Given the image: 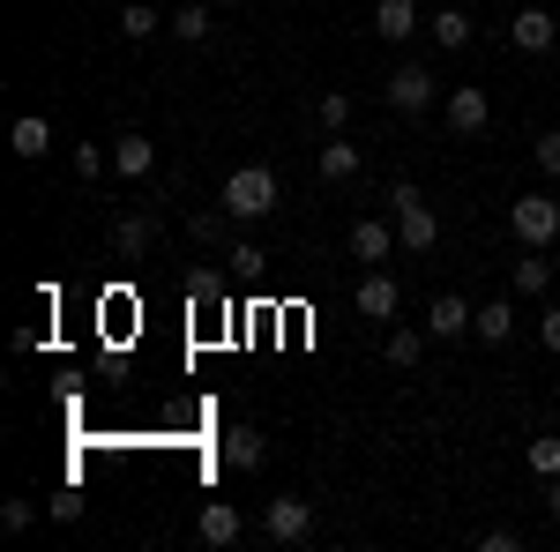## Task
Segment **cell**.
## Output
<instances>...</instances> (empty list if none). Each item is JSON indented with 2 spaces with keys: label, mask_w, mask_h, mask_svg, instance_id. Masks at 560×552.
<instances>
[{
  "label": "cell",
  "mask_w": 560,
  "mask_h": 552,
  "mask_svg": "<svg viewBox=\"0 0 560 552\" xmlns=\"http://www.w3.org/2000/svg\"><path fill=\"white\" fill-rule=\"evenodd\" d=\"M224 216H240V224H261V216H277V202H284V187H277V172L269 165H240L224 172Z\"/></svg>",
  "instance_id": "6da1fadb"
},
{
  "label": "cell",
  "mask_w": 560,
  "mask_h": 552,
  "mask_svg": "<svg viewBox=\"0 0 560 552\" xmlns=\"http://www.w3.org/2000/svg\"><path fill=\"white\" fill-rule=\"evenodd\" d=\"M388 224H396L404 255H433V247H441V216H433V202L411 187V179H396V187H388Z\"/></svg>",
  "instance_id": "7a4b0ae2"
},
{
  "label": "cell",
  "mask_w": 560,
  "mask_h": 552,
  "mask_svg": "<svg viewBox=\"0 0 560 552\" xmlns=\"http://www.w3.org/2000/svg\"><path fill=\"white\" fill-rule=\"evenodd\" d=\"M509 232H516V247H538V255H546L560 239V202L553 195H523L516 210H509Z\"/></svg>",
  "instance_id": "3957f363"
},
{
  "label": "cell",
  "mask_w": 560,
  "mask_h": 552,
  "mask_svg": "<svg viewBox=\"0 0 560 552\" xmlns=\"http://www.w3.org/2000/svg\"><path fill=\"white\" fill-rule=\"evenodd\" d=\"M396 113H427V105H441V75L433 68H419V60H404L396 75H388V90H382Z\"/></svg>",
  "instance_id": "277c9868"
},
{
  "label": "cell",
  "mask_w": 560,
  "mask_h": 552,
  "mask_svg": "<svg viewBox=\"0 0 560 552\" xmlns=\"http://www.w3.org/2000/svg\"><path fill=\"white\" fill-rule=\"evenodd\" d=\"M345 247H351V261H366V269H382V261L396 255L404 239H396V224H388V216H359V224L345 232Z\"/></svg>",
  "instance_id": "5b68a950"
},
{
  "label": "cell",
  "mask_w": 560,
  "mask_h": 552,
  "mask_svg": "<svg viewBox=\"0 0 560 552\" xmlns=\"http://www.w3.org/2000/svg\"><path fill=\"white\" fill-rule=\"evenodd\" d=\"M261 530H269L277 545H306V538H314V501H292V493L269 501V508H261Z\"/></svg>",
  "instance_id": "8992f818"
},
{
  "label": "cell",
  "mask_w": 560,
  "mask_h": 552,
  "mask_svg": "<svg viewBox=\"0 0 560 552\" xmlns=\"http://www.w3.org/2000/svg\"><path fill=\"white\" fill-rule=\"evenodd\" d=\"M419 31H427L419 0H374V38H382V45H411Z\"/></svg>",
  "instance_id": "52a82bcc"
},
{
  "label": "cell",
  "mask_w": 560,
  "mask_h": 552,
  "mask_svg": "<svg viewBox=\"0 0 560 552\" xmlns=\"http://www.w3.org/2000/svg\"><path fill=\"white\" fill-rule=\"evenodd\" d=\"M441 113H448V128H456V134H486V120H493V105H486V90H478V83H456L448 97H441Z\"/></svg>",
  "instance_id": "ba28073f"
},
{
  "label": "cell",
  "mask_w": 560,
  "mask_h": 552,
  "mask_svg": "<svg viewBox=\"0 0 560 552\" xmlns=\"http://www.w3.org/2000/svg\"><path fill=\"white\" fill-rule=\"evenodd\" d=\"M553 38H560L553 8H516V15H509V45H516V52H553Z\"/></svg>",
  "instance_id": "9c48e42d"
},
{
  "label": "cell",
  "mask_w": 560,
  "mask_h": 552,
  "mask_svg": "<svg viewBox=\"0 0 560 552\" xmlns=\"http://www.w3.org/2000/svg\"><path fill=\"white\" fill-rule=\"evenodd\" d=\"M240 530H247V515L232 508V501H202V515H195V538H202V545H240Z\"/></svg>",
  "instance_id": "30bf717a"
},
{
  "label": "cell",
  "mask_w": 560,
  "mask_h": 552,
  "mask_svg": "<svg viewBox=\"0 0 560 552\" xmlns=\"http://www.w3.org/2000/svg\"><path fill=\"white\" fill-rule=\"evenodd\" d=\"M150 247H158V216H150V210H128L120 224H113V255H120V261H142Z\"/></svg>",
  "instance_id": "8fae6325"
},
{
  "label": "cell",
  "mask_w": 560,
  "mask_h": 552,
  "mask_svg": "<svg viewBox=\"0 0 560 552\" xmlns=\"http://www.w3.org/2000/svg\"><path fill=\"white\" fill-rule=\"evenodd\" d=\"M366 321H396V306H404V292H396V277L388 269H366V284H359V298H351Z\"/></svg>",
  "instance_id": "7c38bea8"
},
{
  "label": "cell",
  "mask_w": 560,
  "mask_h": 552,
  "mask_svg": "<svg viewBox=\"0 0 560 552\" xmlns=\"http://www.w3.org/2000/svg\"><path fill=\"white\" fill-rule=\"evenodd\" d=\"M113 172H120V179H150V172H158V142H150V134H120V142H113Z\"/></svg>",
  "instance_id": "4fadbf2b"
},
{
  "label": "cell",
  "mask_w": 560,
  "mask_h": 552,
  "mask_svg": "<svg viewBox=\"0 0 560 552\" xmlns=\"http://www.w3.org/2000/svg\"><path fill=\"white\" fill-rule=\"evenodd\" d=\"M471 321H478V306H464L456 292H441V298L427 306V337H464Z\"/></svg>",
  "instance_id": "5bb4252c"
},
{
  "label": "cell",
  "mask_w": 560,
  "mask_h": 552,
  "mask_svg": "<svg viewBox=\"0 0 560 552\" xmlns=\"http://www.w3.org/2000/svg\"><path fill=\"white\" fill-rule=\"evenodd\" d=\"M427 38L441 45V52H464V45L478 38V23L464 15V8H441V15H427Z\"/></svg>",
  "instance_id": "9a60e30c"
},
{
  "label": "cell",
  "mask_w": 560,
  "mask_h": 552,
  "mask_svg": "<svg viewBox=\"0 0 560 552\" xmlns=\"http://www.w3.org/2000/svg\"><path fill=\"white\" fill-rule=\"evenodd\" d=\"M224 463L232 470H261L269 463V441H261L255 425H232V433H224Z\"/></svg>",
  "instance_id": "2e32d148"
},
{
  "label": "cell",
  "mask_w": 560,
  "mask_h": 552,
  "mask_svg": "<svg viewBox=\"0 0 560 552\" xmlns=\"http://www.w3.org/2000/svg\"><path fill=\"white\" fill-rule=\"evenodd\" d=\"M8 150H15V157H23V165H38L45 150H52V128H45L38 113H23V120H15V128H8Z\"/></svg>",
  "instance_id": "e0dca14e"
},
{
  "label": "cell",
  "mask_w": 560,
  "mask_h": 552,
  "mask_svg": "<svg viewBox=\"0 0 560 552\" xmlns=\"http://www.w3.org/2000/svg\"><path fill=\"white\" fill-rule=\"evenodd\" d=\"M471 337L478 343H509V337H516V306H509V298H486L478 321H471Z\"/></svg>",
  "instance_id": "ac0fdd59"
},
{
  "label": "cell",
  "mask_w": 560,
  "mask_h": 552,
  "mask_svg": "<svg viewBox=\"0 0 560 552\" xmlns=\"http://www.w3.org/2000/svg\"><path fill=\"white\" fill-rule=\"evenodd\" d=\"M314 172H322L329 187H351V179H359V150H351V142H322V157H314Z\"/></svg>",
  "instance_id": "d6986e66"
},
{
  "label": "cell",
  "mask_w": 560,
  "mask_h": 552,
  "mask_svg": "<svg viewBox=\"0 0 560 552\" xmlns=\"http://www.w3.org/2000/svg\"><path fill=\"white\" fill-rule=\"evenodd\" d=\"M158 31H173V15H158V8H150V0H128V8H120V38H158Z\"/></svg>",
  "instance_id": "ffe728a7"
},
{
  "label": "cell",
  "mask_w": 560,
  "mask_h": 552,
  "mask_svg": "<svg viewBox=\"0 0 560 552\" xmlns=\"http://www.w3.org/2000/svg\"><path fill=\"white\" fill-rule=\"evenodd\" d=\"M388 366H396V374H411V366H419V359H427V329H388Z\"/></svg>",
  "instance_id": "44dd1931"
},
{
  "label": "cell",
  "mask_w": 560,
  "mask_h": 552,
  "mask_svg": "<svg viewBox=\"0 0 560 552\" xmlns=\"http://www.w3.org/2000/svg\"><path fill=\"white\" fill-rule=\"evenodd\" d=\"M210 31H217V15L202 8V0H187V8H173V38H179V45H202Z\"/></svg>",
  "instance_id": "7402d4cb"
},
{
  "label": "cell",
  "mask_w": 560,
  "mask_h": 552,
  "mask_svg": "<svg viewBox=\"0 0 560 552\" xmlns=\"http://www.w3.org/2000/svg\"><path fill=\"white\" fill-rule=\"evenodd\" d=\"M546 284H553V261H538V247H523V261H516V292H523V298H538Z\"/></svg>",
  "instance_id": "603a6c76"
},
{
  "label": "cell",
  "mask_w": 560,
  "mask_h": 552,
  "mask_svg": "<svg viewBox=\"0 0 560 552\" xmlns=\"http://www.w3.org/2000/svg\"><path fill=\"white\" fill-rule=\"evenodd\" d=\"M314 120L329 134H345L351 128V90H322V105H314Z\"/></svg>",
  "instance_id": "cb8c5ba5"
},
{
  "label": "cell",
  "mask_w": 560,
  "mask_h": 552,
  "mask_svg": "<svg viewBox=\"0 0 560 552\" xmlns=\"http://www.w3.org/2000/svg\"><path fill=\"white\" fill-rule=\"evenodd\" d=\"M523 463L538 470V478H560V441H553V433H538V441L523 448Z\"/></svg>",
  "instance_id": "d4e9b609"
},
{
  "label": "cell",
  "mask_w": 560,
  "mask_h": 552,
  "mask_svg": "<svg viewBox=\"0 0 560 552\" xmlns=\"http://www.w3.org/2000/svg\"><path fill=\"white\" fill-rule=\"evenodd\" d=\"M530 157H538V172H546V179H560V128L538 134V142H530Z\"/></svg>",
  "instance_id": "484cf974"
},
{
  "label": "cell",
  "mask_w": 560,
  "mask_h": 552,
  "mask_svg": "<svg viewBox=\"0 0 560 552\" xmlns=\"http://www.w3.org/2000/svg\"><path fill=\"white\" fill-rule=\"evenodd\" d=\"M31 522H38L31 501H0V530H31Z\"/></svg>",
  "instance_id": "4316f807"
},
{
  "label": "cell",
  "mask_w": 560,
  "mask_h": 552,
  "mask_svg": "<svg viewBox=\"0 0 560 552\" xmlns=\"http://www.w3.org/2000/svg\"><path fill=\"white\" fill-rule=\"evenodd\" d=\"M187 232H195L202 247H217V239H224V210H202V216H195V224H187Z\"/></svg>",
  "instance_id": "83f0119b"
},
{
  "label": "cell",
  "mask_w": 560,
  "mask_h": 552,
  "mask_svg": "<svg viewBox=\"0 0 560 552\" xmlns=\"http://www.w3.org/2000/svg\"><path fill=\"white\" fill-rule=\"evenodd\" d=\"M105 172V150L97 142H75V179H97Z\"/></svg>",
  "instance_id": "f1b7e54d"
},
{
  "label": "cell",
  "mask_w": 560,
  "mask_h": 552,
  "mask_svg": "<svg viewBox=\"0 0 560 552\" xmlns=\"http://www.w3.org/2000/svg\"><path fill=\"white\" fill-rule=\"evenodd\" d=\"M478 545H486V552H516V545H523V530H509V522H493V530H486Z\"/></svg>",
  "instance_id": "f546056e"
},
{
  "label": "cell",
  "mask_w": 560,
  "mask_h": 552,
  "mask_svg": "<svg viewBox=\"0 0 560 552\" xmlns=\"http://www.w3.org/2000/svg\"><path fill=\"white\" fill-rule=\"evenodd\" d=\"M261 261H269V255H261V247H255V239H240V247H232V269H240V277H255V269H261Z\"/></svg>",
  "instance_id": "4dcf8cb0"
},
{
  "label": "cell",
  "mask_w": 560,
  "mask_h": 552,
  "mask_svg": "<svg viewBox=\"0 0 560 552\" xmlns=\"http://www.w3.org/2000/svg\"><path fill=\"white\" fill-rule=\"evenodd\" d=\"M75 515H83V493H75V485H68V493H52V522H75Z\"/></svg>",
  "instance_id": "1f68e13d"
},
{
  "label": "cell",
  "mask_w": 560,
  "mask_h": 552,
  "mask_svg": "<svg viewBox=\"0 0 560 552\" xmlns=\"http://www.w3.org/2000/svg\"><path fill=\"white\" fill-rule=\"evenodd\" d=\"M538 343H546V351H560V306H546V314H538Z\"/></svg>",
  "instance_id": "d6a6232c"
},
{
  "label": "cell",
  "mask_w": 560,
  "mask_h": 552,
  "mask_svg": "<svg viewBox=\"0 0 560 552\" xmlns=\"http://www.w3.org/2000/svg\"><path fill=\"white\" fill-rule=\"evenodd\" d=\"M546 515L560 522V478H546Z\"/></svg>",
  "instance_id": "836d02e7"
}]
</instances>
